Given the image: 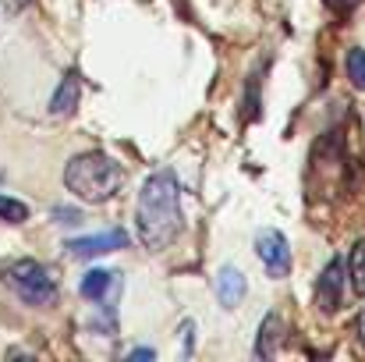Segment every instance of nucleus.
<instances>
[{
	"mask_svg": "<svg viewBox=\"0 0 365 362\" xmlns=\"http://www.w3.org/2000/svg\"><path fill=\"white\" fill-rule=\"evenodd\" d=\"M135 231H138V241L153 252L170 248L174 238L181 235V196L170 171H156L142 185L138 206H135Z\"/></svg>",
	"mask_w": 365,
	"mask_h": 362,
	"instance_id": "1",
	"label": "nucleus"
},
{
	"mask_svg": "<svg viewBox=\"0 0 365 362\" xmlns=\"http://www.w3.org/2000/svg\"><path fill=\"white\" fill-rule=\"evenodd\" d=\"M64 185L82 203H107V199H114L121 192L124 171L114 156H107L100 149H89V153H78V156L68 160Z\"/></svg>",
	"mask_w": 365,
	"mask_h": 362,
	"instance_id": "2",
	"label": "nucleus"
},
{
	"mask_svg": "<svg viewBox=\"0 0 365 362\" xmlns=\"http://www.w3.org/2000/svg\"><path fill=\"white\" fill-rule=\"evenodd\" d=\"M4 284L25 302V306H53L57 302V281L53 273L36 259H14L4 266Z\"/></svg>",
	"mask_w": 365,
	"mask_h": 362,
	"instance_id": "3",
	"label": "nucleus"
},
{
	"mask_svg": "<svg viewBox=\"0 0 365 362\" xmlns=\"http://www.w3.org/2000/svg\"><path fill=\"white\" fill-rule=\"evenodd\" d=\"M255 256L262 259L269 277H287L291 273V245L280 231H273V228L259 231L255 235Z\"/></svg>",
	"mask_w": 365,
	"mask_h": 362,
	"instance_id": "4",
	"label": "nucleus"
},
{
	"mask_svg": "<svg viewBox=\"0 0 365 362\" xmlns=\"http://www.w3.org/2000/svg\"><path fill=\"white\" fill-rule=\"evenodd\" d=\"M341 295H344V263L341 259H330L319 273V284H316V306L319 313H337L341 309Z\"/></svg>",
	"mask_w": 365,
	"mask_h": 362,
	"instance_id": "5",
	"label": "nucleus"
},
{
	"mask_svg": "<svg viewBox=\"0 0 365 362\" xmlns=\"http://www.w3.org/2000/svg\"><path fill=\"white\" fill-rule=\"evenodd\" d=\"M124 245H128V235H124V231H103V235H89V238L68 241L71 256H103V252H114V248H124Z\"/></svg>",
	"mask_w": 365,
	"mask_h": 362,
	"instance_id": "6",
	"label": "nucleus"
},
{
	"mask_svg": "<svg viewBox=\"0 0 365 362\" xmlns=\"http://www.w3.org/2000/svg\"><path fill=\"white\" fill-rule=\"evenodd\" d=\"M284 331H287L284 316H280V313H266V320H262V327H259L255 356H259V359H273L277 348H280V341H284Z\"/></svg>",
	"mask_w": 365,
	"mask_h": 362,
	"instance_id": "7",
	"label": "nucleus"
},
{
	"mask_svg": "<svg viewBox=\"0 0 365 362\" xmlns=\"http://www.w3.org/2000/svg\"><path fill=\"white\" fill-rule=\"evenodd\" d=\"M78 96H82V82H78V71H68L50 100V114L53 118H68L75 107H78Z\"/></svg>",
	"mask_w": 365,
	"mask_h": 362,
	"instance_id": "8",
	"label": "nucleus"
},
{
	"mask_svg": "<svg viewBox=\"0 0 365 362\" xmlns=\"http://www.w3.org/2000/svg\"><path fill=\"white\" fill-rule=\"evenodd\" d=\"M217 295H220V302L231 309V306H238L245 295V277L242 270H235V266H224L220 273H217Z\"/></svg>",
	"mask_w": 365,
	"mask_h": 362,
	"instance_id": "9",
	"label": "nucleus"
},
{
	"mask_svg": "<svg viewBox=\"0 0 365 362\" xmlns=\"http://www.w3.org/2000/svg\"><path fill=\"white\" fill-rule=\"evenodd\" d=\"M348 277H351L355 295H365V238L355 241V248L348 256Z\"/></svg>",
	"mask_w": 365,
	"mask_h": 362,
	"instance_id": "10",
	"label": "nucleus"
},
{
	"mask_svg": "<svg viewBox=\"0 0 365 362\" xmlns=\"http://www.w3.org/2000/svg\"><path fill=\"white\" fill-rule=\"evenodd\" d=\"M110 281H114V273L93 270V273H86V281H82V295H86V298H100V295H107Z\"/></svg>",
	"mask_w": 365,
	"mask_h": 362,
	"instance_id": "11",
	"label": "nucleus"
},
{
	"mask_svg": "<svg viewBox=\"0 0 365 362\" xmlns=\"http://www.w3.org/2000/svg\"><path fill=\"white\" fill-rule=\"evenodd\" d=\"M0 221H7V224H25V221H29V206L0 192Z\"/></svg>",
	"mask_w": 365,
	"mask_h": 362,
	"instance_id": "12",
	"label": "nucleus"
},
{
	"mask_svg": "<svg viewBox=\"0 0 365 362\" xmlns=\"http://www.w3.org/2000/svg\"><path fill=\"white\" fill-rule=\"evenodd\" d=\"M348 79H351L355 89H365V50L362 46H355L348 54Z\"/></svg>",
	"mask_w": 365,
	"mask_h": 362,
	"instance_id": "13",
	"label": "nucleus"
},
{
	"mask_svg": "<svg viewBox=\"0 0 365 362\" xmlns=\"http://www.w3.org/2000/svg\"><path fill=\"white\" fill-rule=\"evenodd\" d=\"M355 338H359V345L365 348V309L359 313V320H355Z\"/></svg>",
	"mask_w": 365,
	"mask_h": 362,
	"instance_id": "14",
	"label": "nucleus"
},
{
	"mask_svg": "<svg viewBox=\"0 0 365 362\" xmlns=\"http://www.w3.org/2000/svg\"><path fill=\"white\" fill-rule=\"evenodd\" d=\"M330 4H334V7H341V11H348V7H355L359 0H330Z\"/></svg>",
	"mask_w": 365,
	"mask_h": 362,
	"instance_id": "15",
	"label": "nucleus"
},
{
	"mask_svg": "<svg viewBox=\"0 0 365 362\" xmlns=\"http://www.w3.org/2000/svg\"><path fill=\"white\" fill-rule=\"evenodd\" d=\"M135 359H153V352H149V348H142V352H131V362Z\"/></svg>",
	"mask_w": 365,
	"mask_h": 362,
	"instance_id": "16",
	"label": "nucleus"
}]
</instances>
